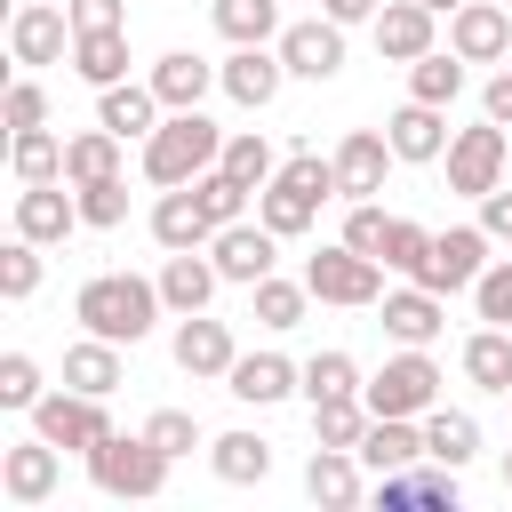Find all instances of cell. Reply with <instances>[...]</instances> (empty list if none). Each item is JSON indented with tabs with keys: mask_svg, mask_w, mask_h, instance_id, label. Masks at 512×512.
I'll return each instance as SVG.
<instances>
[{
	"mask_svg": "<svg viewBox=\"0 0 512 512\" xmlns=\"http://www.w3.org/2000/svg\"><path fill=\"white\" fill-rule=\"evenodd\" d=\"M216 256L208 248H168V264H160V304L184 320V312H208V296H216Z\"/></svg>",
	"mask_w": 512,
	"mask_h": 512,
	"instance_id": "cb8c5ba5",
	"label": "cell"
},
{
	"mask_svg": "<svg viewBox=\"0 0 512 512\" xmlns=\"http://www.w3.org/2000/svg\"><path fill=\"white\" fill-rule=\"evenodd\" d=\"M360 464H368V472H408V464H424V424H408V416H376L368 440H360Z\"/></svg>",
	"mask_w": 512,
	"mask_h": 512,
	"instance_id": "f1b7e54d",
	"label": "cell"
},
{
	"mask_svg": "<svg viewBox=\"0 0 512 512\" xmlns=\"http://www.w3.org/2000/svg\"><path fill=\"white\" fill-rule=\"evenodd\" d=\"M208 256H216V272H224V280H240V288H256V280H264V272L280 264V232H272L264 216H256V224L240 216V224H224V232L208 240Z\"/></svg>",
	"mask_w": 512,
	"mask_h": 512,
	"instance_id": "4fadbf2b",
	"label": "cell"
},
{
	"mask_svg": "<svg viewBox=\"0 0 512 512\" xmlns=\"http://www.w3.org/2000/svg\"><path fill=\"white\" fill-rule=\"evenodd\" d=\"M152 240H160V248H208V240H216V224H208V208H200L192 184H168V192L152 200Z\"/></svg>",
	"mask_w": 512,
	"mask_h": 512,
	"instance_id": "4316f807",
	"label": "cell"
},
{
	"mask_svg": "<svg viewBox=\"0 0 512 512\" xmlns=\"http://www.w3.org/2000/svg\"><path fill=\"white\" fill-rule=\"evenodd\" d=\"M40 392H48V384H40V360H32V352H0V408H24V416H32Z\"/></svg>",
	"mask_w": 512,
	"mask_h": 512,
	"instance_id": "bcb514c9",
	"label": "cell"
},
{
	"mask_svg": "<svg viewBox=\"0 0 512 512\" xmlns=\"http://www.w3.org/2000/svg\"><path fill=\"white\" fill-rule=\"evenodd\" d=\"M304 304H312V288H304V280H280V272H264V280L248 288V312H256V328H272V336L296 328Z\"/></svg>",
	"mask_w": 512,
	"mask_h": 512,
	"instance_id": "8d00e7d4",
	"label": "cell"
},
{
	"mask_svg": "<svg viewBox=\"0 0 512 512\" xmlns=\"http://www.w3.org/2000/svg\"><path fill=\"white\" fill-rule=\"evenodd\" d=\"M56 480H64V448H56V440H40V432H32V440H16V448L0 456V496H8V504H24V512H32V504H48V496H56Z\"/></svg>",
	"mask_w": 512,
	"mask_h": 512,
	"instance_id": "30bf717a",
	"label": "cell"
},
{
	"mask_svg": "<svg viewBox=\"0 0 512 512\" xmlns=\"http://www.w3.org/2000/svg\"><path fill=\"white\" fill-rule=\"evenodd\" d=\"M72 192H80V224H88V232H120V224H128V176L72 184Z\"/></svg>",
	"mask_w": 512,
	"mask_h": 512,
	"instance_id": "ee69618b",
	"label": "cell"
},
{
	"mask_svg": "<svg viewBox=\"0 0 512 512\" xmlns=\"http://www.w3.org/2000/svg\"><path fill=\"white\" fill-rule=\"evenodd\" d=\"M480 112H488L496 128H512V64H504V72H496V80L480 88Z\"/></svg>",
	"mask_w": 512,
	"mask_h": 512,
	"instance_id": "db71d44e",
	"label": "cell"
},
{
	"mask_svg": "<svg viewBox=\"0 0 512 512\" xmlns=\"http://www.w3.org/2000/svg\"><path fill=\"white\" fill-rule=\"evenodd\" d=\"M80 464H88V480H96L104 496L144 504V496H160V488H168V464H176V456H168V448H152L144 432H104Z\"/></svg>",
	"mask_w": 512,
	"mask_h": 512,
	"instance_id": "3957f363",
	"label": "cell"
},
{
	"mask_svg": "<svg viewBox=\"0 0 512 512\" xmlns=\"http://www.w3.org/2000/svg\"><path fill=\"white\" fill-rule=\"evenodd\" d=\"M208 464H216L224 488H256V480H272V440H256V432H216V440H208Z\"/></svg>",
	"mask_w": 512,
	"mask_h": 512,
	"instance_id": "f546056e",
	"label": "cell"
},
{
	"mask_svg": "<svg viewBox=\"0 0 512 512\" xmlns=\"http://www.w3.org/2000/svg\"><path fill=\"white\" fill-rule=\"evenodd\" d=\"M504 160H512V136L480 112V128H456V136H448V192L488 200V192L504 184Z\"/></svg>",
	"mask_w": 512,
	"mask_h": 512,
	"instance_id": "8992f818",
	"label": "cell"
},
{
	"mask_svg": "<svg viewBox=\"0 0 512 512\" xmlns=\"http://www.w3.org/2000/svg\"><path fill=\"white\" fill-rule=\"evenodd\" d=\"M96 120H104L120 144H128V136L144 144V136L168 120V104L152 96V80H112V88H96Z\"/></svg>",
	"mask_w": 512,
	"mask_h": 512,
	"instance_id": "7402d4cb",
	"label": "cell"
},
{
	"mask_svg": "<svg viewBox=\"0 0 512 512\" xmlns=\"http://www.w3.org/2000/svg\"><path fill=\"white\" fill-rule=\"evenodd\" d=\"M16 232L40 240V248L72 240V232H80V192H72L64 176H56V184H24V192H16Z\"/></svg>",
	"mask_w": 512,
	"mask_h": 512,
	"instance_id": "9a60e30c",
	"label": "cell"
},
{
	"mask_svg": "<svg viewBox=\"0 0 512 512\" xmlns=\"http://www.w3.org/2000/svg\"><path fill=\"white\" fill-rule=\"evenodd\" d=\"M368 424H376V416H368L360 392H344V400H312V440H320V448H360Z\"/></svg>",
	"mask_w": 512,
	"mask_h": 512,
	"instance_id": "74e56055",
	"label": "cell"
},
{
	"mask_svg": "<svg viewBox=\"0 0 512 512\" xmlns=\"http://www.w3.org/2000/svg\"><path fill=\"white\" fill-rule=\"evenodd\" d=\"M480 224H488V240H512V192H504V184L480 200Z\"/></svg>",
	"mask_w": 512,
	"mask_h": 512,
	"instance_id": "11a10c76",
	"label": "cell"
},
{
	"mask_svg": "<svg viewBox=\"0 0 512 512\" xmlns=\"http://www.w3.org/2000/svg\"><path fill=\"white\" fill-rule=\"evenodd\" d=\"M0 120H8V136L16 128H48V88L24 72V80H8V104H0Z\"/></svg>",
	"mask_w": 512,
	"mask_h": 512,
	"instance_id": "f907efd6",
	"label": "cell"
},
{
	"mask_svg": "<svg viewBox=\"0 0 512 512\" xmlns=\"http://www.w3.org/2000/svg\"><path fill=\"white\" fill-rule=\"evenodd\" d=\"M504 400H512V392H504Z\"/></svg>",
	"mask_w": 512,
	"mask_h": 512,
	"instance_id": "91938a15",
	"label": "cell"
},
{
	"mask_svg": "<svg viewBox=\"0 0 512 512\" xmlns=\"http://www.w3.org/2000/svg\"><path fill=\"white\" fill-rule=\"evenodd\" d=\"M424 8H432V16H456V8H464V0H424Z\"/></svg>",
	"mask_w": 512,
	"mask_h": 512,
	"instance_id": "6f0895ef",
	"label": "cell"
},
{
	"mask_svg": "<svg viewBox=\"0 0 512 512\" xmlns=\"http://www.w3.org/2000/svg\"><path fill=\"white\" fill-rule=\"evenodd\" d=\"M392 168H400V152H392L384 128H344V144H336V184H344V200H376Z\"/></svg>",
	"mask_w": 512,
	"mask_h": 512,
	"instance_id": "7c38bea8",
	"label": "cell"
},
{
	"mask_svg": "<svg viewBox=\"0 0 512 512\" xmlns=\"http://www.w3.org/2000/svg\"><path fill=\"white\" fill-rule=\"evenodd\" d=\"M280 64H288V80H336L344 72V24L336 16H296V24H280Z\"/></svg>",
	"mask_w": 512,
	"mask_h": 512,
	"instance_id": "9c48e42d",
	"label": "cell"
},
{
	"mask_svg": "<svg viewBox=\"0 0 512 512\" xmlns=\"http://www.w3.org/2000/svg\"><path fill=\"white\" fill-rule=\"evenodd\" d=\"M168 352H176V368H184V376H232V360H240L232 328H224V320H208V312H184V320H176V336H168Z\"/></svg>",
	"mask_w": 512,
	"mask_h": 512,
	"instance_id": "e0dca14e",
	"label": "cell"
},
{
	"mask_svg": "<svg viewBox=\"0 0 512 512\" xmlns=\"http://www.w3.org/2000/svg\"><path fill=\"white\" fill-rule=\"evenodd\" d=\"M256 216H264L280 240H304V232L320 224V200H304V192H288V184H264V192H256Z\"/></svg>",
	"mask_w": 512,
	"mask_h": 512,
	"instance_id": "60d3db41",
	"label": "cell"
},
{
	"mask_svg": "<svg viewBox=\"0 0 512 512\" xmlns=\"http://www.w3.org/2000/svg\"><path fill=\"white\" fill-rule=\"evenodd\" d=\"M72 32H128V0H64Z\"/></svg>",
	"mask_w": 512,
	"mask_h": 512,
	"instance_id": "f5cc1de1",
	"label": "cell"
},
{
	"mask_svg": "<svg viewBox=\"0 0 512 512\" xmlns=\"http://www.w3.org/2000/svg\"><path fill=\"white\" fill-rule=\"evenodd\" d=\"M376 312H384L376 328H384L392 344H432V336L448 328V296H432L424 280H408V288H392V296H384Z\"/></svg>",
	"mask_w": 512,
	"mask_h": 512,
	"instance_id": "ffe728a7",
	"label": "cell"
},
{
	"mask_svg": "<svg viewBox=\"0 0 512 512\" xmlns=\"http://www.w3.org/2000/svg\"><path fill=\"white\" fill-rule=\"evenodd\" d=\"M424 256H432V232L424 224H408V216H392V232H384V272H424Z\"/></svg>",
	"mask_w": 512,
	"mask_h": 512,
	"instance_id": "7dc6e473",
	"label": "cell"
},
{
	"mask_svg": "<svg viewBox=\"0 0 512 512\" xmlns=\"http://www.w3.org/2000/svg\"><path fill=\"white\" fill-rule=\"evenodd\" d=\"M360 400H368V416H424V408H440V368H432V352H424V344H400V352L360 384Z\"/></svg>",
	"mask_w": 512,
	"mask_h": 512,
	"instance_id": "277c9868",
	"label": "cell"
},
{
	"mask_svg": "<svg viewBox=\"0 0 512 512\" xmlns=\"http://www.w3.org/2000/svg\"><path fill=\"white\" fill-rule=\"evenodd\" d=\"M368 464H360V448H320L312 440V456H304V496L312 504H328V512H352L360 496H368V480H360Z\"/></svg>",
	"mask_w": 512,
	"mask_h": 512,
	"instance_id": "d6986e66",
	"label": "cell"
},
{
	"mask_svg": "<svg viewBox=\"0 0 512 512\" xmlns=\"http://www.w3.org/2000/svg\"><path fill=\"white\" fill-rule=\"evenodd\" d=\"M272 184H288V192H304V200H336V192H344V184H336V152H312V144H296Z\"/></svg>",
	"mask_w": 512,
	"mask_h": 512,
	"instance_id": "ab89813d",
	"label": "cell"
},
{
	"mask_svg": "<svg viewBox=\"0 0 512 512\" xmlns=\"http://www.w3.org/2000/svg\"><path fill=\"white\" fill-rule=\"evenodd\" d=\"M384 232H392V216H384L376 200H352V216H344V248H360V256L384 264Z\"/></svg>",
	"mask_w": 512,
	"mask_h": 512,
	"instance_id": "816d5d0a",
	"label": "cell"
},
{
	"mask_svg": "<svg viewBox=\"0 0 512 512\" xmlns=\"http://www.w3.org/2000/svg\"><path fill=\"white\" fill-rule=\"evenodd\" d=\"M344 392H360V360L352 352H312L304 360V400H344Z\"/></svg>",
	"mask_w": 512,
	"mask_h": 512,
	"instance_id": "7bdbcfd3",
	"label": "cell"
},
{
	"mask_svg": "<svg viewBox=\"0 0 512 512\" xmlns=\"http://www.w3.org/2000/svg\"><path fill=\"white\" fill-rule=\"evenodd\" d=\"M8 168H16V184H56V176H64V136L16 128V136H8Z\"/></svg>",
	"mask_w": 512,
	"mask_h": 512,
	"instance_id": "d590c367",
	"label": "cell"
},
{
	"mask_svg": "<svg viewBox=\"0 0 512 512\" xmlns=\"http://www.w3.org/2000/svg\"><path fill=\"white\" fill-rule=\"evenodd\" d=\"M72 72H80L88 88L128 80V32H72Z\"/></svg>",
	"mask_w": 512,
	"mask_h": 512,
	"instance_id": "836d02e7",
	"label": "cell"
},
{
	"mask_svg": "<svg viewBox=\"0 0 512 512\" xmlns=\"http://www.w3.org/2000/svg\"><path fill=\"white\" fill-rule=\"evenodd\" d=\"M448 48H456L464 64H504V56H512V16H504V0H464V8L448 16Z\"/></svg>",
	"mask_w": 512,
	"mask_h": 512,
	"instance_id": "2e32d148",
	"label": "cell"
},
{
	"mask_svg": "<svg viewBox=\"0 0 512 512\" xmlns=\"http://www.w3.org/2000/svg\"><path fill=\"white\" fill-rule=\"evenodd\" d=\"M472 456H480V424H472L464 408H424V464L464 472Z\"/></svg>",
	"mask_w": 512,
	"mask_h": 512,
	"instance_id": "83f0119b",
	"label": "cell"
},
{
	"mask_svg": "<svg viewBox=\"0 0 512 512\" xmlns=\"http://www.w3.org/2000/svg\"><path fill=\"white\" fill-rule=\"evenodd\" d=\"M304 288H312V304H344V312H368V304H384V264L336 240V248H320V256L304 264Z\"/></svg>",
	"mask_w": 512,
	"mask_h": 512,
	"instance_id": "5b68a950",
	"label": "cell"
},
{
	"mask_svg": "<svg viewBox=\"0 0 512 512\" xmlns=\"http://www.w3.org/2000/svg\"><path fill=\"white\" fill-rule=\"evenodd\" d=\"M488 248H496V240H488V224H448V232H432V256H424V272H416V280H424L432 296H464V288L496 264Z\"/></svg>",
	"mask_w": 512,
	"mask_h": 512,
	"instance_id": "52a82bcc",
	"label": "cell"
},
{
	"mask_svg": "<svg viewBox=\"0 0 512 512\" xmlns=\"http://www.w3.org/2000/svg\"><path fill=\"white\" fill-rule=\"evenodd\" d=\"M216 168H232V176H240L248 192H264V184L280 176V160H272L264 128H232V136H224V160H216Z\"/></svg>",
	"mask_w": 512,
	"mask_h": 512,
	"instance_id": "f35d334b",
	"label": "cell"
},
{
	"mask_svg": "<svg viewBox=\"0 0 512 512\" xmlns=\"http://www.w3.org/2000/svg\"><path fill=\"white\" fill-rule=\"evenodd\" d=\"M144 80H152V96H160L168 112H200V96L216 88V64H208V56H192V48H168Z\"/></svg>",
	"mask_w": 512,
	"mask_h": 512,
	"instance_id": "484cf974",
	"label": "cell"
},
{
	"mask_svg": "<svg viewBox=\"0 0 512 512\" xmlns=\"http://www.w3.org/2000/svg\"><path fill=\"white\" fill-rule=\"evenodd\" d=\"M208 24L232 48H264V40H280V0H208Z\"/></svg>",
	"mask_w": 512,
	"mask_h": 512,
	"instance_id": "1f68e13d",
	"label": "cell"
},
{
	"mask_svg": "<svg viewBox=\"0 0 512 512\" xmlns=\"http://www.w3.org/2000/svg\"><path fill=\"white\" fill-rule=\"evenodd\" d=\"M104 176H120V136L96 120V128L64 136V184H104Z\"/></svg>",
	"mask_w": 512,
	"mask_h": 512,
	"instance_id": "d6a6232c",
	"label": "cell"
},
{
	"mask_svg": "<svg viewBox=\"0 0 512 512\" xmlns=\"http://www.w3.org/2000/svg\"><path fill=\"white\" fill-rule=\"evenodd\" d=\"M224 160V128L208 120V112H168L152 136H144V176L168 192V184H192V176H208Z\"/></svg>",
	"mask_w": 512,
	"mask_h": 512,
	"instance_id": "7a4b0ae2",
	"label": "cell"
},
{
	"mask_svg": "<svg viewBox=\"0 0 512 512\" xmlns=\"http://www.w3.org/2000/svg\"><path fill=\"white\" fill-rule=\"evenodd\" d=\"M472 304H480V320H496V328H512V256H496L480 280H472Z\"/></svg>",
	"mask_w": 512,
	"mask_h": 512,
	"instance_id": "681fc988",
	"label": "cell"
},
{
	"mask_svg": "<svg viewBox=\"0 0 512 512\" xmlns=\"http://www.w3.org/2000/svg\"><path fill=\"white\" fill-rule=\"evenodd\" d=\"M0 296H8V304H32V296H40V240L16 232V240L0 248Z\"/></svg>",
	"mask_w": 512,
	"mask_h": 512,
	"instance_id": "f6af8a7d",
	"label": "cell"
},
{
	"mask_svg": "<svg viewBox=\"0 0 512 512\" xmlns=\"http://www.w3.org/2000/svg\"><path fill=\"white\" fill-rule=\"evenodd\" d=\"M280 80H288V64H280L272 40H264V48H232V56L216 64V88H224L240 112H264V104L280 96Z\"/></svg>",
	"mask_w": 512,
	"mask_h": 512,
	"instance_id": "5bb4252c",
	"label": "cell"
},
{
	"mask_svg": "<svg viewBox=\"0 0 512 512\" xmlns=\"http://www.w3.org/2000/svg\"><path fill=\"white\" fill-rule=\"evenodd\" d=\"M224 392H232L240 408H272V400L304 392V368H296L288 352H240V360H232V376H224Z\"/></svg>",
	"mask_w": 512,
	"mask_h": 512,
	"instance_id": "ac0fdd59",
	"label": "cell"
},
{
	"mask_svg": "<svg viewBox=\"0 0 512 512\" xmlns=\"http://www.w3.org/2000/svg\"><path fill=\"white\" fill-rule=\"evenodd\" d=\"M128 344H112V336H88L80 328V344H64V384L72 392H96V400H112L120 392V376H128V360H120Z\"/></svg>",
	"mask_w": 512,
	"mask_h": 512,
	"instance_id": "d4e9b609",
	"label": "cell"
},
{
	"mask_svg": "<svg viewBox=\"0 0 512 512\" xmlns=\"http://www.w3.org/2000/svg\"><path fill=\"white\" fill-rule=\"evenodd\" d=\"M32 432H40V440H56L64 456H88V448L112 432V416H104V400H96V392H72V384H64V392H40Z\"/></svg>",
	"mask_w": 512,
	"mask_h": 512,
	"instance_id": "ba28073f",
	"label": "cell"
},
{
	"mask_svg": "<svg viewBox=\"0 0 512 512\" xmlns=\"http://www.w3.org/2000/svg\"><path fill=\"white\" fill-rule=\"evenodd\" d=\"M384 136H392V152H400L408 168H424V160H448V136H456V128H448L440 104H416V96H408V104L384 120Z\"/></svg>",
	"mask_w": 512,
	"mask_h": 512,
	"instance_id": "603a6c76",
	"label": "cell"
},
{
	"mask_svg": "<svg viewBox=\"0 0 512 512\" xmlns=\"http://www.w3.org/2000/svg\"><path fill=\"white\" fill-rule=\"evenodd\" d=\"M456 360H464V384H480V392H512V328H496V320L472 328Z\"/></svg>",
	"mask_w": 512,
	"mask_h": 512,
	"instance_id": "4dcf8cb0",
	"label": "cell"
},
{
	"mask_svg": "<svg viewBox=\"0 0 512 512\" xmlns=\"http://www.w3.org/2000/svg\"><path fill=\"white\" fill-rule=\"evenodd\" d=\"M432 24H440V16H432L424 0H384L368 32H376V56H392V64H416V56H432V48H440V40H432Z\"/></svg>",
	"mask_w": 512,
	"mask_h": 512,
	"instance_id": "44dd1931",
	"label": "cell"
},
{
	"mask_svg": "<svg viewBox=\"0 0 512 512\" xmlns=\"http://www.w3.org/2000/svg\"><path fill=\"white\" fill-rule=\"evenodd\" d=\"M376 8L384 0H320V16H336V24H376Z\"/></svg>",
	"mask_w": 512,
	"mask_h": 512,
	"instance_id": "9f6ffc18",
	"label": "cell"
},
{
	"mask_svg": "<svg viewBox=\"0 0 512 512\" xmlns=\"http://www.w3.org/2000/svg\"><path fill=\"white\" fill-rule=\"evenodd\" d=\"M64 48H72V16H64V8H48V0H24V8L8 16V56H16L24 72H40V64H64Z\"/></svg>",
	"mask_w": 512,
	"mask_h": 512,
	"instance_id": "8fae6325",
	"label": "cell"
},
{
	"mask_svg": "<svg viewBox=\"0 0 512 512\" xmlns=\"http://www.w3.org/2000/svg\"><path fill=\"white\" fill-rule=\"evenodd\" d=\"M144 440L168 448V456H192V448H200V416H192V408H152V416H144Z\"/></svg>",
	"mask_w": 512,
	"mask_h": 512,
	"instance_id": "c3c4849f",
	"label": "cell"
},
{
	"mask_svg": "<svg viewBox=\"0 0 512 512\" xmlns=\"http://www.w3.org/2000/svg\"><path fill=\"white\" fill-rule=\"evenodd\" d=\"M504 496H512V448H504Z\"/></svg>",
	"mask_w": 512,
	"mask_h": 512,
	"instance_id": "680465c9",
	"label": "cell"
},
{
	"mask_svg": "<svg viewBox=\"0 0 512 512\" xmlns=\"http://www.w3.org/2000/svg\"><path fill=\"white\" fill-rule=\"evenodd\" d=\"M160 312H168V304H160V280H136V272H96V280H80V296H72V320H80L88 336H112V344H144Z\"/></svg>",
	"mask_w": 512,
	"mask_h": 512,
	"instance_id": "6da1fadb",
	"label": "cell"
},
{
	"mask_svg": "<svg viewBox=\"0 0 512 512\" xmlns=\"http://www.w3.org/2000/svg\"><path fill=\"white\" fill-rule=\"evenodd\" d=\"M408 96L448 112V104L464 96V56H456V48H432V56H416V64H408Z\"/></svg>",
	"mask_w": 512,
	"mask_h": 512,
	"instance_id": "e575fe53",
	"label": "cell"
},
{
	"mask_svg": "<svg viewBox=\"0 0 512 512\" xmlns=\"http://www.w3.org/2000/svg\"><path fill=\"white\" fill-rule=\"evenodd\" d=\"M192 192H200V208H208V224H216V232H224V224H240V216H248V200H256V192H248L232 168H208V176H192Z\"/></svg>",
	"mask_w": 512,
	"mask_h": 512,
	"instance_id": "b9f144b4",
	"label": "cell"
}]
</instances>
